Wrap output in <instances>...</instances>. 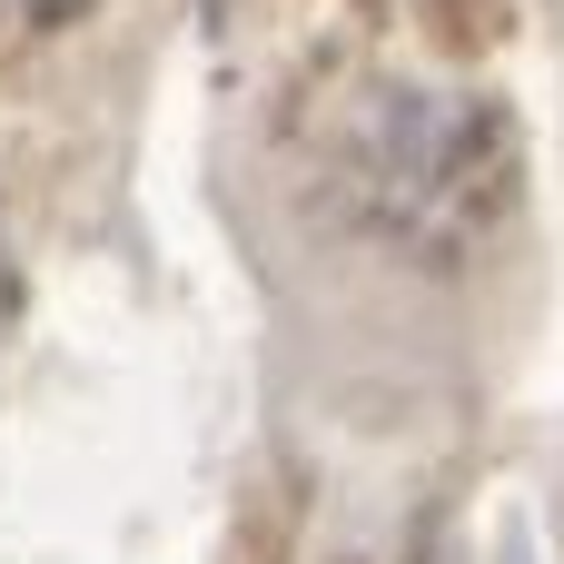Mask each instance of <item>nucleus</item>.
<instances>
[{"mask_svg": "<svg viewBox=\"0 0 564 564\" xmlns=\"http://www.w3.org/2000/svg\"><path fill=\"white\" fill-rule=\"evenodd\" d=\"M69 10H89V0H0V20H20V30H50V20H69Z\"/></svg>", "mask_w": 564, "mask_h": 564, "instance_id": "1", "label": "nucleus"}]
</instances>
